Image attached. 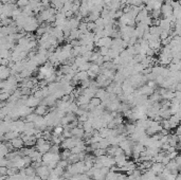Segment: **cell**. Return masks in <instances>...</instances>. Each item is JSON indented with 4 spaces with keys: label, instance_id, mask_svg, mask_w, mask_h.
<instances>
[{
    "label": "cell",
    "instance_id": "cell-5",
    "mask_svg": "<svg viewBox=\"0 0 181 180\" xmlns=\"http://www.w3.org/2000/svg\"><path fill=\"white\" fill-rule=\"evenodd\" d=\"M29 3H30L29 0H18V1H17V6H20V8H23V9L26 8V6H28Z\"/></svg>",
    "mask_w": 181,
    "mask_h": 180
},
{
    "label": "cell",
    "instance_id": "cell-4",
    "mask_svg": "<svg viewBox=\"0 0 181 180\" xmlns=\"http://www.w3.org/2000/svg\"><path fill=\"white\" fill-rule=\"evenodd\" d=\"M90 104L93 105V107H100V105L102 104V101H101V98H92L90 100Z\"/></svg>",
    "mask_w": 181,
    "mask_h": 180
},
{
    "label": "cell",
    "instance_id": "cell-2",
    "mask_svg": "<svg viewBox=\"0 0 181 180\" xmlns=\"http://www.w3.org/2000/svg\"><path fill=\"white\" fill-rule=\"evenodd\" d=\"M88 77H89V75H88L87 71H81V72H78L75 76V78L78 81H85V80H88Z\"/></svg>",
    "mask_w": 181,
    "mask_h": 180
},
{
    "label": "cell",
    "instance_id": "cell-1",
    "mask_svg": "<svg viewBox=\"0 0 181 180\" xmlns=\"http://www.w3.org/2000/svg\"><path fill=\"white\" fill-rule=\"evenodd\" d=\"M12 144H13V146L15 147V149H20L23 147V145H24V141H23V139H22L21 137H17V138H15V139L12 140Z\"/></svg>",
    "mask_w": 181,
    "mask_h": 180
},
{
    "label": "cell",
    "instance_id": "cell-3",
    "mask_svg": "<svg viewBox=\"0 0 181 180\" xmlns=\"http://www.w3.org/2000/svg\"><path fill=\"white\" fill-rule=\"evenodd\" d=\"M47 111H48V107H47L46 105H40V106H38V107L36 108V110H35V112H36V115H44Z\"/></svg>",
    "mask_w": 181,
    "mask_h": 180
},
{
    "label": "cell",
    "instance_id": "cell-6",
    "mask_svg": "<svg viewBox=\"0 0 181 180\" xmlns=\"http://www.w3.org/2000/svg\"><path fill=\"white\" fill-rule=\"evenodd\" d=\"M18 0H9V2L10 3H15V2H17Z\"/></svg>",
    "mask_w": 181,
    "mask_h": 180
},
{
    "label": "cell",
    "instance_id": "cell-7",
    "mask_svg": "<svg viewBox=\"0 0 181 180\" xmlns=\"http://www.w3.org/2000/svg\"><path fill=\"white\" fill-rule=\"evenodd\" d=\"M81 1H82V3H86V2H88L89 0H81Z\"/></svg>",
    "mask_w": 181,
    "mask_h": 180
}]
</instances>
